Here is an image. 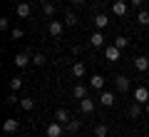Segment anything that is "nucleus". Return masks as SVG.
I'll use <instances>...</instances> for the list:
<instances>
[{"instance_id":"nucleus-1","label":"nucleus","mask_w":149,"mask_h":137,"mask_svg":"<svg viewBox=\"0 0 149 137\" xmlns=\"http://www.w3.org/2000/svg\"><path fill=\"white\" fill-rule=\"evenodd\" d=\"M45 132H47V137H62V132H65V125L55 120V122H50V125H47V130H45Z\"/></svg>"},{"instance_id":"nucleus-2","label":"nucleus","mask_w":149,"mask_h":137,"mask_svg":"<svg viewBox=\"0 0 149 137\" xmlns=\"http://www.w3.org/2000/svg\"><path fill=\"white\" fill-rule=\"evenodd\" d=\"M134 102L147 105L149 102V87H134Z\"/></svg>"},{"instance_id":"nucleus-3","label":"nucleus","mask_w":149,"mask_h":137,"mask_svg":"<svg viewBox=\"0 0 149 137\" xmlns=\"http://www.w3.org/2000/svg\"><path fill=\"white\" fill-rule=\"evenodd\" d=\"M20 130V122L15 120V117H8L5 122H3V132H5V135H13V132H17Z\"/></svg>"},{"instance_id":"nucleus-4","label":"nucleus","mask_w":149,"mask_h":137,"mask_svg":"<svg viewBox=\"0 0 149 137\" xmlns=\"http://www.w3.org/2000/svg\"><path fill=\"white\" fill-rule=\"evenodd\" d=\"M47 30H50V35H52V37H60V35H62V30H65V22L62 20H50Z\"/></svg>"},{"instance_id":"nucleus-5","label":"nucleus","mask_w":149,"mask_h":137,"mask_svg":"<svg viewBox=\"0 0 149 137\" xmlns=\"http://www.w3.org/2000/svg\"><path fill=\"white\" fill-rule=\"evenodd\" d=\"M104 58L112 60V63H117V60L122 58V50H119L117 45H109V48H104Z\"/></svg>"},{"instance_id":"nucleus-6","label":"nucleus","mask_w":149,"mask_h":137,"mask_svg":"<svg viewBox=\"0 0 149 137\" xmlns=\"http://www.w3.org/2000/svg\"><path fill=\"white\" fill-rule=\"evenodd\" d=\"M15 15H17V18H30V15H32V8H30V3H17V8H15Z\"/></svg>"},{"instance_id":"nucleus-7","label":"nucleus","mask_w":149,"mask_h":137,"mask_svg":"<svg viewBox=\"0 0 149 137\" xmlns=\"http://www.w3.org/2000/svg\"><path fill=\"white\" fill-rule=\"evenodd\" d=\"M70 72H72V77H85V72H87V67H85V63H72V67H70Z\"/></svg>"},{"instance_id":"nucleus-8","label":"nucleus","mask_w":149,"mask_h":137,"mask_svg":"<svg viewBox=\"0 0 149 137\" xmlns=\"http://www.w3.org/2000/svg\"><path fill=\"white\" fill-rule=\"evenodd\" d=\"M100 102H102L104 107H112L114 102H117V100H114V92H109V90H104V92L100 95Z\"/></svg>"},{"instance_id":"nucleus-9","label":"nucleus","mask_w":149,"mask_h":137,"mask_svg":"<svg viewBox=\"0 0 149 137\" xmlns=\"http://www.w3.org/2000/svg\"><path fill=\"white\" fill-rule=\"evenodd\" d=\"M107 25H109V18H107L104 13H97V15H95V27H97V30H104Z\"/></svg>"},{"instance_id":"nucleus-10","label":"nucleus","mask_w":149,"mask_h":137,"mask_svg":"<svg viewBox=\"0 0 149 137\" xmlns=\"http://www.w3.org/2000/svg\"><path fill=\"white\" fill-rule=\"evenodd\" d=\"M92 110H95V100H90V97L80 100V112H82V115H90Z\"/></svg>"},{"instance_id":"nucleus-11","label":"nucleus","mask_w":149,"mask_h":137,"mask_svg":"<svg viewBox=\"0 0 149 137\" xmlns=\"http://www.w3.org/2000/svg\"><path fill=\"white\" fill-rule=\"evenodd\" d=\"M134 67H137L139 72H147V70H149V58H144V55L134 58Z\"/></svg>"},{"instance_id":"nucleus-12","label":"nucleus","mask_w":149,"mask_h":137,"mask_svg":"<svg viewBox=\"0 0 149 137\" xmlns=\"http://www.w3.org/2000/svg\"><path fill=\"white\" fill-rule=\"evenodd\" d=\"M114 85H117L119 92H127V90H129V77H124V75H117V77H114Z\"/></svg>"},{"instance_id":"nucleus-13","label":"nucleus","mask_w":149,"mask_h":137,"mask_svg":"<svg viewBox=\"0 0 149 137\" xmlns=\"http://www.w3.org/2000/svg\"><path fill=\"white\" fill-rule=\"evenodd\" d=\"M27 63H32V58L27 53H17L15 55V65H17V67H27Z\"/></svg>"},{"instance_id":"nucleus-14","label":"nucleus","mask_w":149,"mask_h":137,"mask_svg":"<svg viewBox=\"0 0 149 137\" xmlns=\"http://www.w3.org/2000/svg\"><path fill=\"white\" fill-rule=\"evenodd\" d=\"M72 97H77V100H85V97H87V87L77 82V85L72 87Z\"/></svg>"},{"instance_id":"nucleus-15","label":"nucleus","mask_w":149,"mask_h":137,"mask_svg":"<svg viewBox=\"0 0 149 137\" xmlns=\"http://www.w3.org/2000/svg\"><path fill=\"white\" fill-rule=\"evenodd\" d=\"M90 87L92 90H102L104 87V77H102V75H92L90 77Z\"/></svg>"},{"instance_id":"nucleus-16","label":"nucleus","mask_w":149,"mask_h":137,"mask_svg":"<svg viewBox=\"0 0 149 137\" xmlns=\"http://www.w3.org/2000/svg\"><path fill=\"white\" fill-rule=\"evenodd\" d=\"M112 13L114 15H127V3H119V0H114V5H112Z\"/></svg>"},{"instance_id":"nucleus-17","label":"nucleus","mask_w":149,"mask_h":137,"mask_svg":"<svg viewBox=\"0 0 149 137\" xmlns=\"http://www.w3.org/2000/svg\"><path fill=\"white\" fill-rule=\"evenodd\" d=\"M90 42H92V48H102V45H104V35H102L100 30H97V32H92Z\"/></svg>"},{"instance_id":"nucleus-18","label":"nucleus","mask_w":149,"mask_h":137,"mask_svg":"<svg viewBox=\"0 0 149 137\" xmlns=\"http://www.w3.org/2000/svg\"><path fill=\"white\" fill-rule=\"evenodd\" d=\"M20 107H22V110H27V112H32V110H35V100H32V97H22Z\"/></svg>"},{"instance_id":"nucleus-19","label":"nucleus","mask_w":149,"mask_h":137,"mask_svg":"<svg viewBox=\"0 0 149 137\" xmlns=\"http://www.w3.org/2000/svg\"><path fill=\"white\" fill-rule=\"evenodd\" d=\"M55 120L62 122V125H67V122H70V112L67 110H57V112H55Z\"/></svg>"},{"instance_id":"nucleus-20","label":"nucleus","mask_w":149,"mask_h":137,"mask_svg":"<svg viewBox=\"0 0 149 137\" xmlns=\"http://www.w3.org/2000/svg\"><path fill=\"white\" fill-rule=\"evenodd\" d=\"M137 22L139 25H149V10H139L137 13Z\"/></svg>"},{"instance_id":"nucleus-21","label":"nucleus","mask_w":149,"mask_h":137,"mask_svg":"<svg viewBox=\"0 0 149 137\" xmlns=\"http://www.w3.org/2000/svg\"><path fill=\"white\" fill-rule=\"evenodd\" d=\"M129 115L139 117V115H142V105H139V102H132V105H129Z\"/></svg>"},{"instance_id":"nucleus-22","label":"nucleus","mask_w":149,"mask_h":137,"mask_svg":"<svg viewBox=\"0 0 149 137\" xmlns=\"http://www.w3.org/2000/svg\"><path fill=\"white\" fill-rule=\"evenodd\" d=\"M95 135L97 137H107V135H109V127H107V125H97L95 127Z\"/></svg>"},{"instance_id":"nucleus-23","label":"nucleus","mask_w":149,"mask_h":137,"mask_svg":"<svg viewBox=\"0 0 149 137\" xmlns=\"http://www.w3.org/2000/svg\"><path fill=\"white\" fill-rule=\"evenodd\" d=\"M114 45H117L119 50H124V48H127V45H129V40H127V37H124V35H119V37H114Z\"/></svg>"},{"instance_id":"nucleus-24","label":"nucleus","mask_w":149,"mask_h":137,"mask_svg":"<svg viewBox=\"0 0 149 137\" xmlns=\"http://www.w3.org/2000/svg\"><path fill=\"white\" fill-rule=\"evenodd\" d=\"M65 25L74 27V25H77V15H74V13H67V15H65Z\"/></svg>"},{"instance_id":"nucleus-25","label":"nucleus","mask_w":149,"mask_h":137,"mask_svg":"<svg viewBox=\"0 0 149 137\" xmlns=\"http://www.w3.org/2000/svg\"><path fill=\"white\" fill-rule=\"evenodd\" d=\"M65 130H67V132H77V130H80V120H70L67 125H65Z\"/></svg>"},{"instance_id":"nucleus-26","label":"nucleus","mask_w":149,"mask_h":137,"mask_svg":"<svg viewBox=\"0 0 149 137\" xmlns=\"http://www.w3.org/2000/svg\"><path fill=\"white\" fill-rule=\"evenodd\" d=\"M42 13H45L47 18H52V15H55V5H52V3H42Z\"/></svg>"},{"instance_id":"nucleus-27","label":"nucleus","mask_w":149,"mask_h":137,"mask_svg":"<svg viewBox=\"0 0 149 137\" xmlns=\"http://www.w3.org/2000/svg\"><path fill=\"white\" fill-rule=\"evenodd\" d=\"M20 87H22V77H13L10 80V90H13V92H17Z\"/></svg>"},{"instance_id":"nucleus-28","label":"nucleus","mask_w":149,"mask_h":137,"mask_svg":"<svg viewBox=\"0 0 149 137\" xmlns=\"http://www.w3.org/2000/svg\"><path fill=\"white\" fill-rule=\"evenodd\" d=\"M32 63H35L37 67H40V65H45L47 60H45V55H42V53H35V55H32Z\"/></svg>"},{"instance_id":"nucleus-29","label":"nucleus","mask_w":149,"mask_h":137,"mask_svg":"<svg viewBox=\"0 0 149 137\" xmlns=\"http://www.w3.org/2000/svg\"><path fill=\"white\" fill-rule=\"evenodd\" d=\"M22 35H25V32H22V27H13V30H10V37H13V40H20Z\"/></svg>"},{"instance_id":"nucleus-30","label":"nucleus","mask_w":149,"mask_h":137,"mask_svg":"<svg viewBox=\"0 0 149 137\" xmlns=\"http://www.w3.org/2000/svg\"><path fill=\"white\" fill-rule=\"evenodd\" d=\"M5 102H8V105H15V102H20V97H17L15 92H10V95L5 97Z\"/></svg>"},{"instance_id":"nucleus-31","label":"nucleus","mask_w":149,"mask_h":137,"mask_svg":"<svg viewBox=\"0 0 149 137\" xmlns=\"http://www.w3.org/2000/svg\"><path fill=\"white\" fill-rule=\"evenodd\" d=\"M8 25H10V20H8V18H3V20H0V27H3V30H8Z\"/></svg>"},{"instance_id":"nucleus-32","label":"nucleus","mask_w":149,"mask_h":137,"mask_svg":"<svg viewBox=\"0 0 149 137\" xmlns=\"http://www.w3.org/2000/svg\"><path fill=\"white\" fill-rule=\"evenodd\" d=\"M129 3H132L134 8H142V3H144V0H129Z\"/></svg>"},{"instance_id":"nucleus-33","label":"nucleus","mask_w":149,"mask_h":137,"mask_svg":"<svg viewBox=\"0 0 149 137\" xmlns=\"http://www.w3.org/2000/svg\"><path fill=\"white\" fill-rule=\"evenodd\" d=\"M72 3H77V5H80V3H85V0H72Z\"/></svg>"},{"instance_id":"nucleus-34","label":"nucleus","mask_w":149,"mask_h":137,"mask_svg":"<svg viewBox=\"0 0 149 137\" xmlns=\"http://www.w3.org/2000/svg\"><path fill=\"white\" fill-rule=\"evenodd\" d=\"M144 110H147V112H149V102H147V105H144Z\"/></svg>"},{"instance_id":"nucleus-35","label":"nucleus","mask_w":149,"mask_h":137,"mask_svg":"<svg viewBox=\"0 0 149 137\" xmlns=\"http://www.w3.org/2000/svg\"><path fill=\"white\" fill-rule=\"evenodd\" d=\"M119 3H129V0H119Z\"/></svg>"},{"instance_id":"nucleus-36","label":"nucleus","mask_w":149,"mask_h":137,"mask_svg":"<svg viewBox=\"0 0 149 137\" xmlns=\"http://www.w3.org/2000/svg\"><path fill=\"white\" fill-rule=\"evenodd\" d=\"M42 3H50V0H42Z\"/></svg>"},{"instance_id":"nucleus-37","label":"nucleus","mask_w":149,"mask_h":137,"mask_svg":"<svg viewBox=\"0 0 149 137\" xmlns=\"http://www.w3.org/2000/svg\"><path fill=\"white\" fill-rule=\"evenodd\" d=\"M95 3H102V0H95Z\"/></svg>"}]
</instances>
